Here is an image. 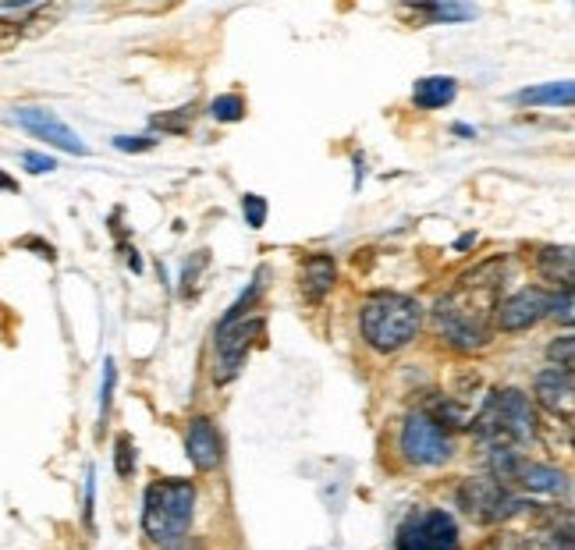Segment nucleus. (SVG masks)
Returning a JSON list of instances; mask_svg holds the SVG:
<instances>
[{"instance_id": "obj_1", "label": "nucleus", "mask_w": 575, "mask_h": 550, "mask_svg": "<svg viewBox=\"0 0 575 550\" xmlns=\"http://www.w3.org/2000/svg\"><path fill=\"white\" fill-rule=\"evenodd\" d=\"M508 260L494 256V260L473 267L458 284L437 299L434 323L441 338L455 348V352H483L494 341V309L501 302V288H505Z\"/></svg>"}, {"instance_id": "obj_2", "label": "nucleus", "mask_w": 575, "mask_h": 550, "mask_svg": "<svg viewBox=\"0 0 575 550\" xmlns=\"http://www.w3.org/2000/svg\"><path fill=\"white\" fill-rule=\"evenodd\" d=\"M473 430L487 451H523L541 433L533 401L518 388H501L483 401L480 416L473 419Z\"/></svg>"}, {"instance_id": "obj_3", "label": "nucleus", "mask_w": 575, "mask_h": 550, "mask_svg": "<svg viewBox=\"0 0 575 550\" xmlns=\"http://www.w3.org/2000/svg\"><path fill=\"white\" fill-rule=\"evenodd\" d=\"M359 327H363V338L376 352H402L405 344L416 341L423 327V306L408 296H373L363 313H359Z\"/></svg>"}, {"instance_id": "obj_4", "label": "nucleus", "mask_w": 575, "mask_h": 550, "mask_svg": "<svg viewBox=\"0 0 575 550\" xmlns=\"http://www.w3.org/2000/svg\"><path fill=\"white\" fill-rule=\"evenodd\" d=\"M195 511V487L189 480H157L142 498V529L157 547L185 540Z\"/></svg>"}, {"instance_id": "obj_5", "label": "nucleus", "mask_w": 575, "mask_h": 550, "mask_svg": "<svg viewBox=\"0 0 575 550\" xmlns=\"http://www.w3.org/2000/svg\"><path fill=\"white\" fill-rule=\"evenodd\" d=\"M458 508L480 526H501L523 516L529 501L518 498L508 483L494 480V476H473L458 487Z\"/></svg>"}, {"instance_id": "obj_6", "label": "nucleus", "mask_w": 575, "mask_h": 550, "mask_svg": "<svg viewBox=\"0 0 575 550\" xmlns=\"http://www.w3.org/2000/svg\"><path fill=\"white\" fill-rule=\"evenodd\" d=\"M402 454L420 469H437L444 462H452L455 440L437 419H430L423 409H416L402 427Z\"/></svg>"}, {"instance_id": "obj_7", "label": "nucleus", "mask_w": 575, "mask_h": 550, "mask_svg": "<svg viewBox=\"0 0 575 550\" xmlns=\"http://www.w3.org/2000/svg\"><path fill=\"white\" fill-rule=\"evenodd\" d=\"M263 330H266L263 317H253V313L221 323L218 327V344H213V352H218V370H213V380L218 383L235 380L242 373L249 352L256 348V341H263Z\"/></svg>"}, {"instance_id": "obj_8", "label": "nucleus", "mask_w": 575, "mask_h": 550, "mask_svg": "<svg viewBox=\"0 0 575 550\" xmlns=\"http://www.w3.org/2000/svg\"><path fill=\"white\" fill-rule=\"evenodd\" d=\"M394 550H462L455 519L441 508H423L408 516L399 529Z\"/></svg>"}, {"instance_id": "obj_9", "label": "nucleus", "mask_w": 575, "mask_h": 550, "mask_svg": "<svg viewBox=\"0 0 575 550\" xmlns=\"http://www.w3.org/2000/svg\"><path fill=\"white\" fill-rule=\"evenodd\" d=\"M551 302L554 296H547L544 288H523L515 296L501 299L494 309V327L497 330H508V334H518V330H529L541 323L551 313Z\"/></svg>"}, {"instance_id": "obj_10", "label": "nucleus", "mask_w": 575, "mask_h": 550, "mask_svg": "<svg viewBox=\"0 0 575 550\" xmlns=\"http://www.w3.org/2000/svg\"><path fill=\"white\" fill-rule=\"evenodd\" d=\"M14 121L22 124L29 136H36L40 142L58 146V150H64V153H75V157H85L89 153V146L82 142V136L75 132V128H68L47 107H18L14 110Z\"/></svg>"}, {"instance_id": "obj_11", "label": "nucleus", "mask_w": 575, "mask_h": 550, "mask_svg": "<svg viewBox=\"0 0 575 550\" xmlns=\"http://www.w3.org/2000/svg\"><path fill=\"white\" fill-rule=\"evenodd\" d=\"M533 394L541 401V409L551 412L554 419H562L565 427H572L575 419V380L568 370H544L533 383Z\"/></svg>"}, {"instance_id": "obj_12", "label": "nucleus", "mask_w": 575, "mask_h": 550, "mask_svg": "<svg viewBox=\"0 0 575 550\" xmlns=\"http://www.w3.org/2000/svg\"><path fill=\"white\" fill-rule=\"evenodd\" d=\"M501 483L508 487H523L529 493H541V498H565L568 493V476L562 469L554 466H541V462H529V458L523 454L518 462L508 469V476Z\"/></svg>"}, {"instance_id": "obj_13", "label": "nucleus", "mask_w": 575, "mask_h": 550, "mask_svg": "<svg viewBox=\"0 0 575 550\" xmlns=\"http://www.w3.org/2000/svg\"><path fill=\"white\" fill-rule=\"evenodd\" d=\"M185 451H189V462L200 469V472H213L224 462V444H221V433L210 419H192L189 433H185Z\"/></svg>"}, {"instance_id": "obj_14", "label": "nucleus", "mask_w": 575, "mask_h": 550, "mask_svg": "<svg viewBox=\"0 0 575 550\" xmlns=\"http://www.w3.org/2000/svg\"><path fill=\"white\" fill-rule=\"evenodd\" d=\"M299 288H302V296L310 299V302H323L331 296V288L337 281V267L331 256H323V252H313V256H305L302 260V273H299Z\"/></svg>"}, {"instance_id": "obj_15", "label": "nucleus", "mask_w": 575, "mask_h": 550, "mask_svg": "<svg viewBox=\"0 0 575 550\" xmlns=\"http://www.w3.org/2000/svg\"><path fill=\"white\" fill-rule=\"evenodd\" d=\"M536 270L544 273L551 284H562V291H572L575 281V256L568 246H547L536 252Z\"/></svg>"}, {"instance_id": "obj_16", "label": "nucleus", "mask_w": 575, "mask_h": 550, "mask_svg": "<svg viewBox=\"0 0 575 550\" xmlns=\"http://www.w3.org/2000/svg\"><path fill=\"white\" fill-rule=\"evenodd\" d=\"M455 93H458V82L452 76H426L412 89V103L423 110H441L455 100Z\"/></svg>"}, {"instance_id": "obj_17", "label": "nucleus", "mask_w": 575, "mask_h": 550, "mask_svg": "<svg viewBox=\"0 0 575 550\" xmlns=\"http://www.w3.org/2000/svg\"><path fill=\"white\" fill-rule=\"evenodd\" d=\"M515 100L529 103V107H572L575 89H572V82H547V86L523 89V93H518Z\"/></svg>"}, {"instance_id": "obj_18", "label": "nucleus", "mask_w": 575, "mask_h": 550, "mask_svg": "<svg viewBox=\"0 0 575 550\" xmlns=\"http://www.w3.org/2000/svg\"><path fill=\"white\" fill-rule=\"evenodd\" d=\"M210 114L218 118V121H224V124L242 121V118H245V103H242V97L228 93V97H218V100L210 103Z\"/></svg>"}, {"instance_id": "obj_19", "label": "nucleus", "mask_w": 575, "mask_h": 550, "mask_svg": "<svg viewBox=\"0 0 575 550\" xmlns=\"http://www.w3.org/2000/svg\"><path fill=\"white\" fill-rule=\"evenodd\" d=\"M114 469L121 480H129V476L135 472V444L132 437H118V448H114Z\"/></svg>"}, {"instance_id": "obj_20", "label": "nucleus", "mask_w": 575, "mask_h": 550, "mask_svg": "<svg viewBox=\"0 0 575 550\" xmlns=\"http://www.w3.org/2000/svg\"><path fill=\"white\" fill-rule=\"evenodd\" d=\"M547 359L554 362V370H568L572 373V366H575V341L568 334L558 338V341L547 348Z\"/></svg>"}, {"instance_id": "obj_21", "label": "nucleus", "mask_w": 575, "mask_h": 550, "mask_svg": "<svg viewBox=\"0 0 575 550\" xmlns=\"http://www.w3.org/2000/svg\"><path fill=\"white\" fill-rule=\"evenodd\" d=\"M114 380H118V366H114V359H107V362H103V391H100V427L107 423V416H111Z\"/></svg>"}, {"instance_id": "obj_22", "label": "nucleus", "mask_w": 575, "mask_h": 550, "mask_svg": "<svg viewBox=\"0 0 575 550\" xmlns=\"http://www.w3.org/2000/svg\"><path fill=\"white\" fill-rule=\"evenodd\" d=\"M195 118V107H185V110H171V114H157L153 118V128H164V132H185Z\"/></svg>"}, {"instance_id": "obj_23", "label": "nucleus", "mask_w": 575, "mask_h": 550, "mask_svg": "<svg viewBox=\"0 0 575 550\" xmlns=\"http://www.w3.org/2000/svg\"><path fill=\"white\" fill-rule=\"evenodd\" d=\"M242 213H245V224L249 228H263L266 224V199L263 196H256V192H249L245 199H242Z\"/></svg>"}, {"instance_id": "obj_24", "label": "nucleus", "mask_w": 575, "mask_h": 550, "mask_svg": "<svg viewBox=\"0 0 575 550\" xmlns=\"http://www.w3.org/2000/svg\"><path fill=\"white\" fill-rule=\"evenodd\" d=\"M434 22H462V18H473L470 8H452V4H434V8H423Z\"/></svg>"}, {"instance_id": "obj_25", "label": "nucleus", "mask_w": 575, "mask_h": 550, "mask_svg": "<svg viewBox=\"0 0 575 550\" xmlns=\"http://www.w3.org/2000/svg\"><path fill=\"white\" fill-rule=\"evenodd\" d=\"M22 163L32 171V174H50V171H58V163H53V157H43V153H26Z\"/></svg>"}, {"instance_id": "obj_26", "label": "nucleus", "mask_w": 575, "mask_h": 550, "mask_svg": "<svg viewBox=\"0 0 575 550\" xmlns=\"http://www.w3.org/2000/svg\"><path fill=\"white\" fill-rule=\"evenodd\" d=\"M551 313L558 317L562 323H572V291H562V299L554 296V302H551Z\"/></svg>"}, {"instance_id": "obj_27", "label": "nucleus", "mask_w": 575, "mask_h": 550, "mask_svg": "<svg viewBox=\"0 0 575 550\" xmlns=\"http://www.w3.org/2000/svg\"><path fill=\"white\" fill-rule=\"evenodd\" d=\"M114 146L118 150H124V153H142V150H153V139H114Z\"/></svg>"}, {"instance_id": "obj_28", "label": "nucleus", "mask_w": 575, "mask_h": 550, "mask_svg": "<svg viewBox=\"0 0 575 550\" xmlns=\"http://www.w3.org/2000/svg\"><path fill=\"white\" fill-rule=\"evenodd\" d=\"M18 40V29L11 22H0V50H8Z\"/></svg>"}, {"instance_id": "obj_29", "label": "nucleus", "mask_w": 575, "mask_h": 550, "mask_svg": "<svg viewBox=\"0 0 575 550\" xmlns=\"http://www.w3.org/2000/svg\"><path fill=\"white\" fill-rule=\"evenodd\" d=\"M164 550H203L200 543H189V540H178V543H171V547H164Z\"/></svg>"}, {"instance_id": "obj_30", "label": "nucleus", "mask_w": 575, "mask_h": 550, "mask_svg": "<svg viewBox=\"0 0 575 550\" xmlns=\"http://www.w3.org/2000/svg\"><path fill=\"white\" fill-rule=\"evenodd\" d=\"M0 189H4V192H18V181H11V178L0 174Z\"/></svg>"}]
</instances>
